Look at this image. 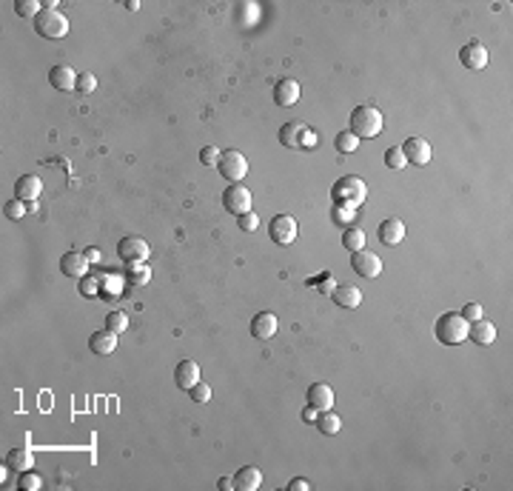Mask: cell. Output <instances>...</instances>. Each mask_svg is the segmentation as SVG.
Segmentation results:
<instances>
[{
	"label": "cell",
	"mask_w": 513,
	"mask_h": 491,
	"mask_svg": "<svg viewBox=\"0 0 513 491\" xmlns=\"http://www.w3.org/2000/svg\"><path fill=\"white\" fill-rule=\"evenodd\" d=\"M468 340H473L476 346H490L497 340V326L490 320H473L468 323Z\"/></svg>",
	"instance_id": "44dd1931"
},
{
	"label": "cell",
	"mask_w": 513,
	"mask_h": 491,
	"mask_svg": "<svg viewBox=\"0 0 513 491\" xmlns=\"http://www.w3.org/2000/svg\"><path fill=\"white\" fill-rule=\"evenodd\" d=\"M95 89H97V77H95L92 72H83V75H77V92L88 95V92H95Z\"/></svg>",
	"instance_id": "74e56055"
},
{
	"label": "cell",
	"mask_w": 513,
	"mask_h": 491,
	"mask_svg": "<svg viewBox=\"0 0 513 491\" xmlns=\"http://www.w3.org/2000/svg\"><path fill=\"white\" fill-rule=\"evenodd\" d=\"M297 220L291 215H277L271 223H268V237L277 243V246H291L297 240Z\"/></svg>",
	"instance_id": "ba28073f"
},
{
	"label": "cell",
	"mask_w": 513,
	"mask_h": 491,
	"mask_svg": "<svg viewBox=\"0 0 513 491\" xmlns=\"http://www.w3.org/2000/svg\"><path fill=\"white\" fill-rule=\"evenodd\" d=\"M334 297V303H337L340 309H357L362 303V291L357 286H337L331 291Z\"/></svg>",
	"instance_id": "d4e9b609"
},
{
	"label": "cell",
	"mask_w": 513,
	"mask_h": 491,
	"mask_svg": "<svg viewBox=\"0 0 513 491\" xmlns=\"http://www.w3.org/2000/svg\"><path fill=\"white\" fill-rule=\"evenodd\" d=\"M434 335L445 346H459L462 340H468V320L459 311H445V314H439Z\"/></svg>",
	"instance_id": "3957f363"
},
{
	"label": "cell",
	"mask_w": 513,
	"mask_h": 491,
	"mask_svg": "<svg viewBox=\"0 0 513 491\" xmlns=\"http://www.w3.org/2000/svg\"><path fill=\"white\" fill-rule=\"evenodd\" d=\"M311 488V483L305 480V477H294L291 483H288V491H308Z\"/></svg>",
	"instance_id": "b9f144b4"
},
{
	"label": "cell",
	"mask_w": 513,
	"mask_h": 491,
	"mask_svg": "<svg viewBox=\"0 0 513 491\" xmlns=\"http://www.w3.org/2000/svg\"><path fill=\"white\" fill-rule=\"evenodd\" d=\"M342 246L348 252H360L362 246H365V232L357 229V226H348V229L342 232Z\"/></svg>",
	"instance_id": "83f0119b"
},
{
	"label": "cell",
	"mask_w": 513,
	"mask_h": 491,
	"mask_svg": "<svg viewBox=\"0 0 513 491\" xmlns=\"http://www.w3.org/2000/svg\"><path fill=\"white\" fill-rule=\"evenodd\" d=\"M334 146H337V152H342V154H351V152H357L360 137H357V134H351V132L345 129V132H340L337 137H334Z\"/></svg>",
	"instance_id": "f546056e"
},
{
	"label": "cell",
	"mask_w": 513,
	"mask_h": 491,
	"mask_svg": "<svg viewBox=\"0 0 513 491\" xmlns=\"http://www.w3.org/2000/svg\"><path fill=\"white\" fill-rule=\"evenodd\" d=\"M126 9H132V12H137V9H140V3H137V0H129V3H126Z\"/></svg>",
	"instance_id": "bcb514c9"
},
{
	"label": "cell",
	"mask_w": 513,
	"mask_h": 491,
	"mask_svg": "<svg viewBox=\"0 0 513 491\" xmlns=\"http://www.w3.org/2000/svg\"><path fill=\"white\" fill-rule=\"evenodd\" d=\"M34 32H38L43 40H63L68 34V17L60 14L58 9H43L34 17Z\"/></svg>",
	"instance_id": "277c9868"
},
{
	"label": "cell",
	"mask_w": 513,
	"mask_h": 491,
	"mask_svg": "<svg viewBox=\"0 0 513 491\" xmlns=\"http://www.w3.org/2000/svg\"><path fill=\"white\" fill-rule=\"evenodd\" d=\"M351 269L357 272L360 277H365V280H374L382 272V260L374 252L360 249V252H351Z\"/></svg>",
	"instance_id": "9c48e42d"
},
{
	"label": "cell",
	"mask_w": 513,
	"mask_h": 491,
	"mask_svg": "<svg viewBox=\"0 0 513 491\" xmlns=\"http://www.w3.org/2000/svg\"><path fill=\"white\" fill-rule=\"evenodd\" d=\"M60 272L66 274V277H86L88 274V260H86V254H80V252H66L63 257H60Z\"/></svg>",
	"instance_id": "ffe728a7"
},
{
	"label": "cell",
	"mask_w": 513,
	"mask_h": 491,
	"mask_svg": "<svg viewBox=\"0 0 513 491\" xmlns=\"http://www.w3.org/2000/svg\"><path fill=\"white\" fill-rule=\"evenodd\" d=\"M402 149V154H405V160L408 163H414V166H428L431 163V143L425 137H408L405 143L399 146Z\"/></svg>",
	"instance_id": "30bf717a"
},
{
	"label": "cell",
	"mask_w": 513,
	"mask_h": 491,
	"mask_svg": "<svg viewBox=\"0 0 513 491\" xmlns=\"http://www.w3.org/2000/svg\"><path fill=\"white\" fill-rule=\"evenodd\" d=\"M353 212H357V208H342V206H334V208H331V217H334V223H337V226H342V229H348V226L353 223Z\"/></svg>",
	"instance_id": "d590c367"
},
{
	"label": "cell",
	"mask_w": 513,
	"mask_h": 491,
	"mask_svg": "<svg viewBox=\"0 0 513 491\" xmlns=\"http://www.w3.org/2000/svg\"><path fill=\"white\" fill-rule=\"evenodd\" d=\"M123 280H126V286L140 289V286H146L151 280V269L146 266V263H126V269H123Z\"/></svg>",
	"instance_id": "7402d4cb"
},
{
	"label": "cell",
	"mask_w": 513,
	"mask_h": 491,
	"mask_svg": "<svg viewBox=\"0 0 513 491\" xmlns=\"http://www.w3.org/2000/svg\"><path fill=\"white\" fill-rule=\"evenodd\" d=\"M405 163H408V160H405V154H402V149H399V146H391V149L385 152V166H388V169L399 171Z\"/></svg>",
	"instance_id": "e575fe53"
},
{
	"label": "cell",
	"mask_w": 513,
	"mask_h": 491,
	"mask_svg": "<svg viewBox=\"0 0 513 491\" xmlns=\"http://www.w3.org/2000/svg\"><path fill=\"white\" fill-rule=\"evenodd\" d=\"M377 235H379L382 246H391V249H394V246H399L405 240V223L397 220V217H388V220L379 223V232Z\"/></svg>",
	"instance_id": "ac0fdd59"
},
{
	"label": "cell",
	"mask_w": 513,
	"mask_h": 491,
	"mask_svg": "<svg viewBox=\"0 0 513 491\" xmlns=\"http://www.w3.org/2000/svg\"><path fill=\"white\" fill-rule=\"evenodd\" d=\"M188 397L197 403V406H205V403L211 400V385L208 383H194L191 389H188Z\"/></svg>",
	"instance_id": "d6a6232c"
},
{
	"label": "cell",
	"mask_w": 513,
	"mask_h": 491,
	"mask_svg": "<svg viewBox=\"0 0 513 491\" xmlns=\"http://www.w3.org/2000/svg\"><path fill=\"white\" fill-rule=\"evenodd\" d=\"M49 83L55 86V89H60V92H75V89H77V75H75L72 66L58 63V66H51Z\"/></svg>",
	"instance_id": "2e32d148"
},
{
	"label": "cell",
	"mask_w": 513,
	"mask_h": 491,
	"mask_svg": "<svg viewBox=\"0 0 513 491\" xmlns=\"http://www.w3.org/2000/svg\"><path fill=\"white\" fill-rule=\"evenodd\" d=\"M277 328H279L277 314L274 311H260V314H254V320H251V337L271 340L277 335Z\"/></svg>",
	"instance_id": "5bb4252c"
},
{
	"label": "cell",
	"mask_w": 513,
	"mask_h": 491,
	"mask_svg": "<svg viewBox=\"0 0 513 491\" xmlns=\"http://www.w3.org/2000/svg\"><path fill=\"white\" fill-rule=\"evenodd\" d=\"M299 95H303V86H299L294 77H282L274 86V103L277 106H294V103L299 100Z\"/></svg>",
	"instance_id": "9a60e30c"
},
{
	"label": "cell",
	"mask_w": 513,
	"mask_h": 491,
	"mask_svg": "<svg viewBox=\"0 0 513 491\" xmlns=\"http://www.w3.org/2000/svg\"><path fill=\"white\" fill-rule=\"evenodd\" d=\"M80 294L83 297H100V280H97V274L80 277Z\"/></svg>",
	"instance_id": "836d02e7"
},
{
	"label": "cell",
	"mask_w": 513,
	"mask_h": 491,
	"mask_svg": "<svg viewBox=\"0 0 513 491\" xmlns=\"http://www.w3.org/2000/svg\"><path fill=\"white\" fill-rule=\"evenodd\" d=\"M43 191V180L38 174H21L14 180V200H23V203H34Z\"/></svg>",
	"instance_id": "7c38bea8"
},
{
	"label": "cell",
	"mask_w": 513,
	"mask_h": 491,
	"mask_svg": "<svg viewBox=\"0 0 513 491\" xmlns=\"http://www.w3.org/2000/svg\"><path fill=\"white\" fill-rule=\"evenodd\" d=\"M459 314H462V318H465L468 323H473V320H482V314H485V311H482V306H479V303H468V306H465L462 311H459Z\"/></svg>",
	"instance_id": "60d3db41"
},
{
	"label": "cell",
	"mask_w": 513,
	"mask_h": 491,
	"mask_svg": "<svg viewBox=\"0 0 513 491\" xmlns=\"http://www.w3.org/2000/svg\"><path fill=\"white\" fill-rule=\"evenodd\" d=\"M459 60H462L465 69H473V72L485 69L488 66V49H485V43H479V40L465 43L462 49H459Z\"/></svg>",
	"instance_id": "4fadbf2b"
},
{
	"label": "cell",
	"mask_w": 513,
	"mask_h": 491,
	"mask_svg": "<svg viewBox=\"0 0 513 491\" xmlns=\"http://www.w3.org/2000/svg\"><path fill=\"white\" fill-rule=\"evenodd\" d=\"M14 12H17V17H32L34 21V17L43 12V3H38V0H17Z\"/></svg>",
	"instance_id": "1f68e13d"
},
{
	"label": "cell",
	"mask_w": 513,
	"mask_h": 491,
	"mask_svg": "<svg viewBox=\"0 0 513 491\" xmlns=\"http://www.w3.org/2000/svg\"><path fill=\"white\" fill-rule=\"evenodd\" d=\"M331 200L334 206H342V208H360L368 200V186L357 174H348V178H340L331 186Z\"/></svg>",
	"instance_id": "7a4b0ae2"
},
{
	"label": "cell",
	"mask_w": 513,
	"mask_h": 491,
	"mask_svg": "<svg viewBox=\"0 0 513 491\" xmlns=\"http://www.w3.org/2000/svg\"><path fill=\"white\" fill-rule=\"evenodd\" d=\"M105 328L114 331V335L120 337L123 331L129 328V314L126 311H109V314H105Z\"/></svg>",
	"instance_id": "f1b7e54d"
},
{
	"label": "cell",
	"mask_w": 513,
	"mask_h": 491,
	"mask_svg": "<svg viewBox=\"0 0 513 491\" xmlns=\"http://www.w3.org/2000/svg\"><path fill=\"white\" fill-rule=\"evenodd\" d=\"M279 143L286 146V149H294V152H303V149H314L316 146V134L305 126V123H299V120H291L286 123V126L279 129Z\"/></svg>",
	"instance_id": "5b68a950"
},
{
	"label": "cell",
	"mask_w": 513,
	"mask_h": 491,
	"mask_svg": "<svg viewBox=\"0 0 513 491\" xmlns=\"http://www.w3.org/2000/svg\"><path fill=\"white\" fill-rule=\"evenodd\" d=\"M316 417H320V411H316L314 406L303 409V420H305V423H316Z\"/></svg>",
	"instance_id": "7bdbcfd3"
},
{
	"label": "cell",
	"mask_w": 513,
	"mask_h": 491,
	"mask_svg": "<svg viewBox=\"0 0 513 491\" xmlns=\"http://www.w3.org/2000/svg\"><path fill=\"white\" fill-rule=\"evenodd\" d=\"M382 123H385V117H382V112L374 106V103H362V106H357L351 112V117H348V132L351 134H357L360 140L362 137H377V134H382Z\"/></svg>",
	"instance_id": "6da1fadb"
},
{
	"label": "cell",
	"mask_w": 513,
	"mask_h": 491,
	"mask_svg": "<svg viewBox=\"0 0 513 491\" xmlns=\"http://www.w3.org/2000/svg\"><path fill=\"white\" fill-rule=\"evenodd\" d=\"M260 483H262V471L257 466H242L234 475V488L240 491H257Z\"/></svg>",
	"instance_id": "603a6c76"
},
{
	"label": "cell",
	"mask_w": 513,
	"mask_h": 491,
	"mask_svg": "<svg viewBox=\"0 0 513 491\" xmlns=\"http://www.w3.org/2000/svg\"><path fill=\"white\" fill-rule=\"evenodd\" d=\"M217 169L220 174L228 180V183H242V178L249 174V160H245V154L237 152V149H228L220 154V160H217Z\"/></svg>",
	"instance_id": "8992f818"
},
{
	"label": "cell",
	"mask_w": 513,
	"mask_h": 491,
	"mask_svg": "<svg viewBox=\"0 0 513 491\" xmlns=\"http://www.w3.org/2000/svg\"><path fill=\"white\" fill-rule=\"evenodd\" d=\"M316 429H320L323 434H337L340 429H342V420H340V414H334V409H328V411H320V417H316V423H314Z\"/></svg>",
	"instance_id": "4316f807"
},
{
	"label": "cell",
	"mask_w": 513,
	"mask_h": 491,
	"mask_svg": "<svg viewBox=\"0 0 513 491\" xmlns=\"http://www.w3.org/2000/svg\"><path fill=\"white\" fill-rule=\"evenodd\" d=\"M17 488L21 491H40L43 488V480L40 475H34V471H21V477H17Z\"/></svg>",
	"instance_id": "4dcf8cb0"
},
{
	"label": "cell",
	"mask_w": 513,
	"mask_h": 491,
	"mask_svg": "<svg viewBox=\"0 0 513 491\" xmlns=\"http://www.w3.org/2000/svg\"><path fill=\"white\" fill-rule=\"evenodd\" d=\"M83 254H86L88 263H97V260H100V249H97V246H88V249H86Z\"/></svg>",
	"instance_id": "ee69618b"
},
{
	"label": "cell",
	"mask_w": 513,
	"mask_h": 491,
	"mask_svg": "<svg viewBox=\"0 0 513 491\" xmlns=\"http://www.w3.org/2000/svg\"><path fill=\"white\" fill-rule=\"evenodd\" d=\"M308 406H314L316 411L334 409V389H331L328 383H314V385H308Z\"/></svg>",
	"instance_id": "d6986e66"
},
{
	"label": "cell",
	"mask_w": 513,
	"mask_h": 491,
	"mask_svg": "<svg viewBox=\"0 0 513 491\" xmlns=\"http://www.w3.org/2000/svg\"><path fill=\"white\" fill-rule=\"evenodd\" d=\"M237 226H240L242 232H257L260 217H257L254 212H245V215H240V217H237Z\"/></svg>",
	"instance_id": "f35d334b"
},
{
	"label": "cell",
	"mask_w": 513,
	"mask_h": 491,
	"mask_svg": "<svg viewBox=\"0 0 513 491\" xmlns=\"http://www.w3.org/2000/svg\"><path fill=\"white\" fill-rule=\"evenodd\" d=\"M220 149L217 146H205L203 152H200V163H205V166H217V160H220Z\"/></svg>",
	"instance_id": "ab89813d"
},
{
	"label": "cell",
	"mask_w": 513,
	"mask_h": 491,
	"mask_svg": "<svg viewBox=\"0 0 513 491\" xmlns=\"http://www.w3.org/2000/svg\"><path fill=\"white\" fill-rule=\"evenodd\" d=\"M149 252H151V246L143 237H123L117 246V254L123 263H146Z\"/></svg>",
	"instance_id": "8fae6325"
},
{
	"label": "cell",
	"mask_w": 513,
	"mask_h": 491,
	"mask_svg": "<svg viewBox=\"0 0 513 491\" xmlns=\"http://www.w3.org/2000/svg\"><path fill=\"white\" fill-rule=\"evenodd\" d=\"M88 348H92L95 355H112L114 348H117V335L109 328H103V331H95L92 337H88Z\"/></svg>",
	"instance_id": "cb8c5ba5"
},
{
	"label": "cell",
	"mask_w": 513,
	"mask_h": 491,
	"mask_svg": "<svg viewBox=\"0 0 513 491\" xmlns=\"http://www.w3.org/2000/svg\"><path fill=\"white\" fill-rule=\"evenodd\" d=\"M217 488H220V491H232V488H234V477H220V480H217Z\"/></svg>",
	"instance_id": "f6af8a7d"
},
{
	"label": "cell",
	"mask_w": 513,
	"mask_h": 491,
	"mask_svg": "<svg viewBox=\"0 0 513 491\" xmlns=\"http://www.w3.org/2000/svg\"><path fill=\"white\" fill-rule=\"evenodd\" d=\"M32 463H34V457H32V451H26V448H12V451H6V466L12 468V471H29L32 468Z\"/></svg>",
	"instance_id": "484cf974"
},
{
	"label": "cell",
	"mask_w": 513,
	"mask_h": 491,
	"mask_svg": "<svg viewBox=\"0 0 513 491\" xmlns=\"http://www.w3.org/2000/svg\"><path fill=\"white\" fill-rule=\"evenodd\" d=\"M174 383H177V389L188 392L194 383H200V366L194 360H180L174 368Z\"/></svg>",
	"instance_id": "e0dca14e"
},
{
	"label": "cell",
	"mask_w": 513,
	"mask_h": 491,
	"mask_svg": "<svg viewBox=\"0 0 513 491\" xmlns=\"http://www.w3.org/2000/svg\"><path fill=\"white\" fill-rule=\"evenodd\" d=\"M3 215H6L9 220H21V217L26 215V203H23V200H9V203L3 206Z\"/></svg>",
	"instance_id": "8d00e7d4"
},
{
	"label": "cell",
	"mask_w": 513,
	"mask_h": 491,
	"mask_svg": "<svg viewBox=\"0 0 513 491\" xmlns=\"http://www.w3.org/2000/svg\"><path fill=\"white\" fill-rule=\"evenodd\" d=\"M223 206H225V212L234 217L251 212V191L242 183H228V189L223 191Z\"/></svg>",
	"instance_id": "52a82bcc"
}]
</instances>
